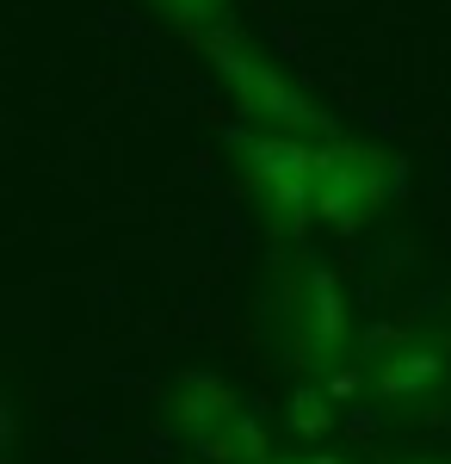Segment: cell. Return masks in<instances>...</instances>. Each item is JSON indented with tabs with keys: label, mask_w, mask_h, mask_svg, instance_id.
<instances>
[{
	"label": "cell",
	"mask_w": 451,
	"mask_h": 464,
	"mask_svg": "<svg viewBox=\"0 0 451 464\" xmlns=\"http://www.w3.org/2000/svg\"><path fill=\"white\" fill-rule=\"evenodd\" d=\"M192 44L210 56V69L229 81L235 106H242L260 130H284V137H303V143H334V137H341V130H334V118H328V111H315L310 100H303V93L273 69V63H260L242 37H235V25H223V19H216V25H205Z\"/></svg>",
	"instance_id": "6da1fadb"
},
{
	"label": "cell",
	"mask_w": 451,
	"mask_h": 464,
	"mask_svg": "<svg viewBox=\"0 0 451 464\" xmlns=\"http://www.w3.org/2000/svg\"><path fill=\"white\" fill-rule=\"evenodd\" d=\"M315 149L303 137H284V130H247L235 137V155H242V174L247 186L260 192L266 205V223L278 236H303L315 223Z\"/></svg>",
	"instance_id": "7a4b0ae2"
},
{
	"label": "cell",
	"mask_w": 451,
	"mask_h": 464,
	"mask_svg": "<svg viewBox=\"0 0 451 464\" xmlns=\"http://www.w3.org/2000/svg\"><path fill=\"white\" fill-rule=\"evenodd\" d=\"M396 192V161L371 143H334L315 149V217L334 223V229H359L389 205Z\"/></svg>",
	"instance_id": "3957f363"
},
{
	"label": "cell",
	"mask_w": 451,
	"mask_h": 464,
	"mask_svg": "<svg viewBox=\"0 0 451 464\" xmlns=\"http://www.w3.org/2000/svg\"><path fill=\"white\" fill-rule=\"evenodd\" d=\"M352 347V316H347V297L334 285L328 266H310L303 273V304H297V353L303 365H341Z\"/></svg>",
	"instance_id": "277c9868"
},
{
	"label": "cell",
	"mask_w": 451,
	"mask_h": 464,
	"mask_svg": "<svg viewBox=\"0 0 451 464\" xmlns=\"http://www.w3.org/2000/svg\"><path fill=\"white\" fill-rule=\"evenodd\" d=\"M446 353H451V341H433V334L389 341V347L365 365V396H378V402H408V396H420L427 384H439Z\"/></svg>",
	"instance_id": "5b68a950"
},
{
	"label": "cell",
	"mask_w": 451,
	"mask_h": 464,
	"mask_svg": "<svg viewBox=\"0 0 451 464\" xmlns=\"http://www.w3.org/2000/svg\"><path fill=\"white\" fill-rule=\"evenodd\" d=\"M235 415H242V402H235V391H229L223 378L192 372V378H179V384H174V421L192 433L198 446H205L210 433H223Z\"/></svg>",
	"instance_id": "8992f818"
},
{
	"label": "cell",
	"mask_w": 451,
	"mask_h": 464,
	"mask_svg": "<svg viewBox=\"0 0 451 464\" xmlns=\"http://www.w3.org/2000/svg\"><path fill=\"white\" fill-rule=\"evenodd\" d=\"M205 452H210V464H273V446H266V428L254 421V415H235L223 433H210L205 440Z\"/></svg>",
	"instance_id": "52a82bcc"
},
{
	"label": "cell",
	"mask_w": 451,
	"mask_h": 464,
	"mask_svg": "<svg viewBox=\"0 0 451 464\" xmlns=\"http://www.w3.org/2000/svg\"><path fill=\"white\" fill-rule=\"evenodd\" d=\"M291 428L303 433V440H321V433L334 428V402H328V391H297L291 396Z\"/></svg>",
	"instance_id": "ba28073f"
},
{
	"label": "cell",
	"mask_w": 451,
	"mask_h": 464,
	"mask_svg": "<svg viewBox=\"0 0 451 464\" xmlns=\"http://www.w3.org/2000/svg\"><path fill=\"white\" fill-rule=\"evenodd\" d=\"M149 6H161V13H168V19H174L179 32H205V25H216V19H223V13H216V0H149Z\"/></svg>",
	"instance_id": "9c48e42d"
},
{
	"label": "cell",
	"mask_w": 451,
	"mask_h": 464,
	"mask_svg": "<svg viewBox=\"0 0 451 464\" xmlns=\"http://www.w3.org/2000/svg\"><path fill=\"white\" fill-rule=\"evenodd\" d=\"M396 464H446V459H396Z\"/></svg>",
	"instance_id": "30bf717a"
},
{
	"label": "cell",
	"mask_w": 451,
	"mask_h": 464,
	"mask_svg": "<svg viewBox=\"0 0 451 464\" xmlns=\"http://www.w3.org/2000/svg\"><path fill=\"white\" fill-rule=\"evenodd\" d=\"M297 464H328V459H297Z\"/></svg>",
	"instance_id": "8fae6325"
}]
</instances>
